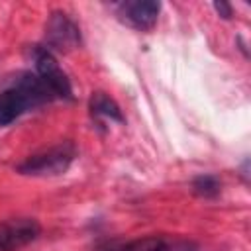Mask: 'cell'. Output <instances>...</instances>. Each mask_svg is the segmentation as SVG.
I'll return each instance as SVG.
<instances>
[{
    "label": "cell",
    "instance_id": "3957f363",
    "mask_svg": "<svg viewBox=\"0 0 251 251\" xmlns=\"http://www.w3.org/2000/svg\"><path fill=\"white\" fill-rule=\"evenodd\" d=\"M31 59L35 67L37 78L45 84V88L53 94V98H63V100H73V86L65 71L59 67L57 59L47 47L35 45L31 49Z\"/></svg>",
    "mask_w": 251,
    "mask_h": 251
},
{
    "label": "cell",
    "instance_id": "ba28073f",
    "mask_svg": "<svg viewBox=\"0 0 251 251\" xmlns=\"http://www.w3.org/2000/svg\"><path fill=\"white\" fill-rule=\"evenodd\" d=\"M108 251H169V243L163 237L149 235V237H139V239L127 241L124 245L112 247Z\"/></svg>",
    "mask_w": 251,
    "mask_h": 251
},
{
    "label": "cell",
    "instance_id": "8992f818",
    "mask_svg": "<svg viewBox=\"0 0 251 251\" xmlns=\"http://www.w3.org/2000/svg\"><path fill=\"white\" fill-rule=\"evenodd\" d=\"M116 14L120 16L122 22L131 25L133 29L139 31H149L155 27L159 14H161V4L155 0H135V2H122L116 6Z\"/></svg>",
    "mask_w": 251,
    "mask_h": 251
},
{
    "label": "cell",
    "instance_id": "52a82bcc",
    "mask_svg": "<svg viewBox=\"0 0 251 251\" xmlns=\"http://www.w3.org/2000/svg\"><path fill=\"white\" fill-rule=\"evenodd\" d=\"M88 110H90L92 118H96V120H108V122H116V124L126 122L120 106L102 90L92 92L90 102H88Z\"/></svg>",
    "mask_w": 251,
    "mask_h": 251
},
{
    "label": "cell",
    "instance_id": "9c48e42d",
    "mask_svg": "<svg viewBox=\"0 0 251 251\" xmlns=\"http://www.w3.org/2000/svg\"><path fill=\"white\" fill-rule=\"evenodd\" d=\"M192 190H194L196 196L212 200V198H216L220 194L222 186H220V180H218L216 175H198L192 180Z\"/></svg>",
    "mask_w": 251,
    "mask_h": 251
},
{
    "label": "cell",
    "instance_id": "277c9868",
    "mask_svg": "<svg viewBox=\"0 0 251 251\" xmlns=\"http://www.w3.org/2000/svg\"><path fill=\"white\" fill-rule=\"evenodd\" d=\"M80 29L65 12H51L45 24V43L47 49L59 53H69L80 45Z\"/></svg>",
    "mask_w": 251,
    "mask_h": 251
},
{
    "label": "cell",
    "instance_id": "30bf717a",
    "mask_svg": "<svg viewBox=\"0 0 251 251\" xmlns=\"http://www.w3.org/2000/svg\"><path fill=\"white\" fill-rule=\"evenodd\" d=\"M214 10L224 18V20H229L231 16H233V10H231V4H227V2H214Z\"/></svg>",
    "mask_w": 251,
    "mask_h": 251
},
{
    "label": "cell",
    "instance_id": "6da1fadb",
    "mask_svg": "<svg viewBox=\"0 0 251 251\" xmlns=\"http://www.w3.org/2000/svg\"><path fill=\"white\" fill-rule=\"evenodd\" d=\"M53 100V94L33 73H22L0 92V126H10L31 108Z\"/></svg>",
    "mask_w": 251,
    "mask_h": 251
},
{
    "label": "cell",
    "instance_id": "5b68a950",
    "mask_svg": "<svg viewBox=\"0 0 251 251\" xmlns=\"http://www.w3.org/2000/svg\"><path fill=\"white\" fill-rule=\"evenodd\" d=\"M41 233V226L33 218H12L0 222V251H20L33 243Z\"/></svg>",
    "mask_w": 251,
    "mask_h": 251
},
{
    "label": "cell",
    "instance_id": "7a4b0ae2",
    "mask_svg": "<svg viewBox=\"0 0 251 251\" xmlns=\"http://www.w3.org/2000/svg\"><path fill=\"white\" fill-rule=\"evenodd\" d=\"M76 157V147L71 141L57 143L25 157L16 169L25 176H59L69 171Z\"/></svg>",
    "mask_w": 251,
    "mask_h": 251
}]
</instances>
